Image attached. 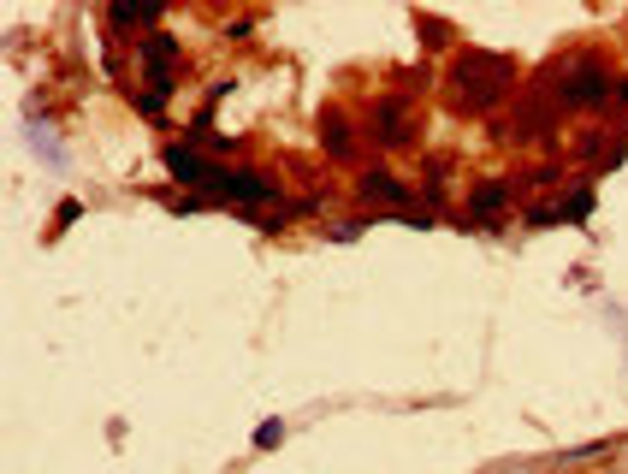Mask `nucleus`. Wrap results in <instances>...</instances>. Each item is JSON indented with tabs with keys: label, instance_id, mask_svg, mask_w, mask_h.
Returning a JSON list of instances; mask_svg holds the SVG:
<instances>
[{
	"label": "nucleus",
	"instance_id": "obj_4",
	"mask_svg": "<svg viewBox=\"0 0 628 474\" xmlns=\"http://www.w3.org/2000/svg\"><path fill=\"white\" fill-rule=\"evenodd\" d=\"M160 6H113V24H155Z\"/></svg>",
	"mask_w": 628,
	"mask_h": 474
},
{
	"label": "nucleus",
	"instance_id": "obj_6",
	"mask_svg": "<svg viewBox=\"0 0 628 474\" xmlns=\"http://www.w3.org/2000/svg\"><path fill=\"white\" fill-rule=\"evenodd\" d=\"M605 96V78H599V72H587V78L575 83V101H599Z\"/></svg>",
	"mask_w": 628,
	"mask_h": 474
},
{
	"label": "nucleus",
	"instance_id": "obj_8",
	"mask_svg": "<svg viewBox=\"0 0 628 474\" xmlns=\"http://www.w3.org/2000/svg\"><path fill=\"white\" fill-rule=\"evenodd\" d=\"M623 101H628V83H623Z\"/></svg>",
	"mask_w": 628,
	"mask_h": 474
},
{
	"label": "nucleus",
	"instance_id": "obj_1",
	"mask_svg": "<svg viewBox=\"0 0 628 474\" xmlns=\"http://www.w3.org/2000/svg\"><path fill=\"white\" fill-rule=\"evenodd\" d=\"M208 184H214V190H226V196H237V202H267V196H273V184H267V178H256V172H226V166H214V172H208Z\"/></svg>",
	"mask_w": 628,
	"mask_h": 474
},
{
	"label": "nucleus",
	"instance_id": "obj_3",
	"mask_svg": "<svg viewBox=\"0 0 628 474\" xmlns=\"http://www.w3.org/2000/svg\"><path fill=\"white\" fill-rule=\"evenodd\" d=\"M362 190H368V196H379V202H403V184H397V178H386V172H368V178H362Z\"/></svg>",
	"mask_w": 628,
	"mask_h": 474
},
{
	"label": "nucleus",
	"instance_id": "obj_7",
	"mask_svg": "<svg viewBox=\"0 0 628 474\" xmlns=\"http://www.w3.org/2000/svg\"><path fill=\"white\" fill-rule=\"evenodd\" d=\"M279 439H285V421H267V427H261V433H256V445H261V451H273Z\"/></svg>",
	"mask_w": 628,
	"mask_h": 474
},
{
	"label": "nucleus",
	"instance_id": "obj_2",
	"mask_svg": "<svg viewBox=\"0 0 628 474\" xmlns=\"http://www.w3.org/2000/svg\"><path fill=\"white\" fill-rule=\"evenodd\" d=\"M166 166H172L178 178H196V184H208V172H214V166H202L190 149H166Z\"/></svg>",
	"mask_w": 628,
	"mask_h": 474
},
{
	"label": "nucleus",
	"instance_id": "obj_5",
	"mask_svg": "<svg viewBox=\"0 0 628 474\" xmlns=\"http://www.w3.org/2000/svg\"><path fill=\"white\" fill-rule=\"evenodd\" d=\"M498 208H504V184H486V190L474 196V214L486 219V214H498Z\"/></svg>",
	"mask_w": 628,
	"mask_h": 474
}]
</instances>
